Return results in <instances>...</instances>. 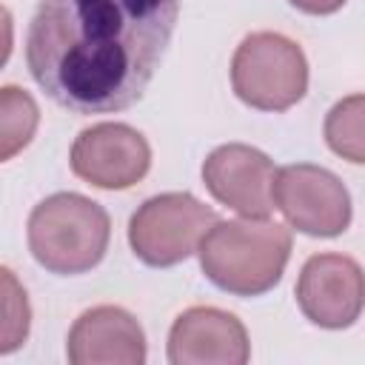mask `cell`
<instances>
[{
  "label": "cell",
  "instance_id": "cell-2",
  "mask_svg": "<svg viewBox=\"0 0 365 365\" xmlns=\"http://www.w3.org/2000/svg\"><path fill=\"white\" fill-rule=\"evenodd\" d=\"M197 254L202 274L220 291L259 297L282 279L291 257V231L271 220H217Z\"/></svg>",
  "mask_w": 365,
  "mask_h": 365
},
{
  "label": "cell",
  "instance_id": "cell-8",
  "mask_svg": "<svg viewBox=\"0 0 365 365\" xmlns=\"http://www.w3.org/2000/svg\"><path fill=\"white\" fill-rule=\"evenodd\" d=\"M297 305L319 328H351L365 308V271L345 254H314L297 279Z\"/></svg>",
  "mask_w": 365,
  "mask_h": 365
},
{
  "label": "cell",
  "instance_id": "cell-11",
  "mask_svg": "<svg viewBox=\"0 0 365 365\" xmlns=\"http://www.w3.org/2000/svg\"><path fill=\"white\" fill-rule=\"evenodd\" d=\"M66 356L71 365H143L145 334L128 311L117 305H97L74 319L66 342Z\"/></svg>",
  "mask_w": 365,
  "mask_h": 365
},
{
  "label": "cell",
  "instance_id": "cell-4",
  "mask_svg": "<svg viewBox=\"0 0 365 365\" xmlns=\"http://www.w3.org/2000/svg\"><path fill=\"white\" fill-rule=\"evenodd\" d=\"M231 88L251 108L285 111L308 91V60L291 37L254 31L231 57Z\"/></svg>",
  "mask_w": 365,
  "mask_h": 365
},
{
  "label": "cell",
  "instance_id": "cell-1",
  "mask_svg": "<svg viewBox=\"0 0 365 365\" xmlns=\"http://www.w3.org/2000/svg\"><path fill=\"white\" fill-rule=\"evenodd\" d=\"M180 0H40L26 31L34 83L74 114L131 108L160 68Z\"/></svg>",
  "mask_w": 365,
  "mask_h": 365
},
{
  "label": "cell",
  "instance_id": "cell-6",
  "mask_svg": "<svg viewBox=\"0 0 365 365\" xmlns=\"http://www.w3.org/2000/svg\"><path fill=\"white\" fill-rule=\"evenodd\" d=\"M274 208L308 237H339L351 225V194L342 180L311 163L277 168Z\"/></svg>",
  "mask_w": 365,
  "mask_h": 365
},
{
  "label": "cell",
  "instance_id": "cell-13",
  "mask_svg": "<svg viewBox=\"0 0 365 365\" xmlns=\"http://www.w3.org/2000/svg\"><path fill=\"white\" fill-rule=\"evenodd\" d=\"M37 103L29 91L17 86H3L0 91V160H11L23 151L37 131Z\"/></svg>",
  "mask_w": 365,
  "mask_h": 365
},
{
  "label": "cell",
  "instance_id": "cell-7",
  "mask_svg": "<svg viewBox=\"0 0 365 365\" xmlns=\"http://www.w3.org/2000/svg\"><path fill=\"white\" fill-rule=\"evenodd\" d=\"M68 163L71 171L88 185L123 191L148 174L151 145L125 123H97L74 137Z\"/></svg>",
  "mask_w": 365,
  "mask_h": 365
},
{
  "label": "cell",
  "instance_id": "cell-14",
  "mask_svg": "<svg viewBox=\"0 0 365 365\" xmlns=\"http://www.w3.org/2000/svg\"><path fill=\"white\" fill-rule=\"evenodd\" d=\"M29 299L26 291L17 285L14 274L9 268H3V342H0V354H11L14 348H20L29 336Z\"/></svg>",
  "mask_w": 365,
  "mask_h": 365
},
{
  "label": "cell",
  "instance_id": "cell-9",
  "mask_svg": "<svg viewBox=\"0 0 365 365\" xmlns=\"http://www.w3.org/2000/svg\"><path fill=\"white\" fill-rule=\"evenodd\" d=\"M274 177L271 157L245 143H225L202 163V182L211 197L251 220H268L274 211Z\"/></svg>",
  "mask_w": 365,
  "mask_h": 365
},
{
  "label": "cell",
  "instance_id": "cell-5",
  "mask_svg": "<svg viewBox=\"0 0 365 365\" xmlns=\"http://www.w3.org/2000/svg\"><path fill=\"white\" fill-rule=\"evenodd\" d=\"M217 222L214 208L185 191L145 200L128 220V242L137 259L151 268H171L200 251L202 237Z\"/></svg>",
  "mask_w": 365,
  "mask_h": 365
},
{
  "label": "cell",
  "instance_id": "cell-15",
  "mask_svg": "<svg viewBox=\"0 0 365 365\" xmlns=\"http://www.w3.org/2000/svg\"><path fill=\"white\" fill-rule=\"evenodd\" d=\"M294 9H299V11H305V14H319V17H325V14H334V11H339L348 0H288Z\"/></svg>",
  "mask_w": 365,
  "mask_h": 365
},
{
  "label": "cell",
  "instance_id": "cell-12",
  "mask_svg": "<svg viewBox=\"0 0 365 365\" xmlns=\"http://www.w3.org/2000/svg\"><path fill=\"white\" fill-rule=\"evenodd\" d=\"M322 134L336 157L365 165V94H348L334 103L325 114Z\"/></svg>",
  "mask_w": 365,
  "mask_h": 365
},
{
  "label": "cell",
  "instance_id": "cell-10",
  "mask_svg": "<svg viewBox=\"0 0 365 365\" xmlns=\"http://www.w3.org/2000/svg\"><path fill=\"white\" fill-rule=\"evenodd\" d=\"M248 334L245 325L220 308L194 305L182 311L168 334V362L174 365H200V362H248Z\"/></svg>",
  "mask_w": 365,
  "mask_h": 365
},
{
  "label": "cell",
  "instance_id": "cell-3",
  "mask_svg": "<svg viewBox=\"0 0 365 365\" xmlns=\"http://www.w3.org/2000/svg\"><path fill=\"white\" fill-rule=\"evenodd\" d=\"M29 251L51 274H86L106 257L111 240V220L106 208L83 194L57 191L40 200L26 225Z\"/></svg>",
  "mask_w": 365,
  "mask_h": 365
}]
</instances>
